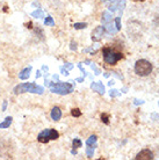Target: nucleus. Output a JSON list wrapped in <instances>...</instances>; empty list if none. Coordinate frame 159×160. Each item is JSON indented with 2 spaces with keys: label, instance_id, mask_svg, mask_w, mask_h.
<instances>
[{
  "label": "nucleus",
  "instance_id": "nucleus-1",
  "mask_svg": "<svg viewBox=\"0 0 159 160\" xmlns=\"http://www.w3.org/2000/svg\"><path fill=\"white\" fill-rule=\"evenodd\" d=\"M34 93V94H43V87L37 86L34 82H23V84L18 85L14 88V94L19 95V94H23V93Z\"/></svg>",
  "mask_w": 159,
  "mask_h": 160
},
{
  "label": "nucleus",
  "instance_id": "nucleus-2",
  "mask_svg": "<svg viewBox=\"0 0 159 160\" xmlns=\"http://www.w3.org/2000/svg\"><path fill=\"white\" fill-rule=\"evenodd\" d=\"M49 87H50L52 93L59 94V95H66V94H70V93L73 91V86H72L71 81H69V82L58 81L57 84L50 82V86H49Z\"/></svg>",
  "mask_w": 159,
  "mask_h": 160
},
{
  "label": "nucleus",
  "instance_id": "nucleus-3",
  "mask_svg": "<svg viewBox=\"0 0 159 160\" xmlns=\"http://www.w3.org/2000/svg\"><path fill=\"white\" fill-rule=\"evenodd\" d=\"M102 53H104L105 62L109 65H115L120 59L123 58L122 52H117L110 48H104L102 49Z\"/></svg>",
  "mask_w": 159,
  "mask_h": 160
},
{
  "label": "nucleus",
  "instance_id": "nucleus-4",
  "mask_svg": "<svg viewBox=\"0 0 159 160\" xmlns=\"http://www.w3.org/2000/svg\"><path fill=\"white\" fill-rule=\"evenodd\" d=\"M152 64L146 59H139L135 64V72L139 77H146L152 72Z\"/></svg>",
  "mask_w": 159,
  "mask_h": 160
},
{
  "label": "nucleus",
  "instance_id": "nucleus-5",
  "mask_svg": "<svg viewBox=\"0 0 159 160\" xmlns=\"http://www.w3.org/2000/svg\"><path fill=\"white\" fill-rule=\"evenodd\" d=\"M58 137H59V133L56 130H54V129H45L37 136V140L45 144V143H48L49 140H56Z\"/></svg>",
  "mask_w": 159,
  "mask_h": 160
},
{
  "label": "nucleus",
  "instance_id": "nucleus-6",
  "mask_svg": "<svg viewBox=\"0 0 159 160\" xmlns=\"http://www.w3.org/2000/svg\"><path fill=\"white\" fill-rule=\"evenodd\" d=\"M153 158H155V157H153V153H152L150 150H147V148L142 150V151L135 157L136 160H152Z\"/></svg>",
  "mask_w": 159,
  "mask_h": 160
},
{
  "label": "nucleus",
  "instance_id": "nucleus-7",
  "mask_svg": "<svg viewBox=\"0 0 159 160\" xmlns=\"http://www.w3.org/2000/svg\"><path fill=\"white\" fill-rule=\"evenodd\" d=\"M104 32H105V27L100 26V27H96L93 32H92V41L93 42H98L104 36Z\"/></svg>",
  "mask_w": 159,
  "mask_h": 160
},
{
  "label": "nucleus",
  "instance_id": "nucleus-8",
  "mask_svg": "<svg viewBox=\"0 0 159 160\" xmlns=\"http://www.w3.org/2000/svg\"><path fill=\"white\" fill-rule=\"evenodd\" d=\"M91 88L93 89V91H95V92H98L99 94H105V86L101 82H92L91 84Z\"/></svg>",
  "mask_w": 159,
  "mask_h": 160
},
{
  "label": "nucleus",
  "instance_id": "nucleus-9",
  "mask_svg": "<svg viewBox=\"0 0 159 160\" xmlns=\"http://www.w3.org/2000/svg\"><path fill=\"white\" fill-rule=\"evenodd\" d=\"M62 117V110L59 107H54L51 110V118L54 121H59Z\"/></svg>",
  "mask_w": 159,
  "mask_h": 160
},
{
  "label": "nucleus",
  "instance_id": "nucleus-10",
  "mask_svg": "<svg viewBox=\"0 0 159 160\" xmlns=\"http://www.w3.org/2000/svg\"><path fill=\"white\" fill-rule=\"evenodd\" d=\"M30 71H32V66H28V68H26L24 70H22L21 71V73L19 74V78H20L21 80H26L29 78V76H30Z\"/></svg>",
  "mask_w": 159,
  "mask_h": 160
},
{
  "label": "nucleus",
  "instance_id": "nucleus-11",
  "mask_svg": "<svg viewBox=\"0 0 159 160\" xmlns=\"http://www.w3.org/2000/svg\"><path fill=\"white\" fill-rule=\"evenodd\" d=\"M12 121H13V118L11 116H7L6 118H5V121L4 122H1L0 123V129H6V128H8L11 124H12Z\"/></svg>",
  "mask_w": 159,
  "mask_h": 160
},
{
  "label": "nucleus",
  "instance_id": "nucleus-12",
  "mask_svg": "<svg viewBox=\"0 0 159 160\" xmlns=\"http://www.w3.org/2000/svg\"><path fill=\"white\" fill-rule=\"evenodd\" d=\"M110 20H111L110 13H109V12H105V13H102V19H101V21H102V23H104V24H107Z\"/></svg>",
  "mask_w": 159,
  "mask_h": 160
},
{
  "label": "nucleus",
  "instance_id": "nucleus-13",
  "mask_svg": "<svg viewBox=\"0 0 159 160\" xmlns=\"http://www.w3.org/2000/svg\"><path fill=\"white\" fill-rule=\"evenodd\" d=\"M96 145H87V148H86V154H87L88 158H93V153H94V148H95Z\"/></svg>",
  "mask_w": 159,
  "mask_h": 160
},
{
  "label": "nucleus",
  "instance_id": "nucleus-14",
  "mask_svg": "<svg viewBox=\"0 0 159 160\" xmlns=\"http://www.w3.org/2000/svg\"><path fill=\"white\" fill-rule=\"evenodd\" d=\"M81 145H83V142L78 138H74L73 142H72V146H73V150H77L78 148H81Z\"/></svg>",
  "mask_w": 159,
  "mask_h": 160
},
{
  "label": "nucleus",
  "instance_id": "nucleus-15",
  "mask_svg": "<svg viewBox=\"0 0 159 160\" xmlns=\"http://www.w3.org/2000/svg\"><path fill=\"white\" fill-rule=\"evenodd\" d=\"M95 144H96V136H94V135L91 136L86 140V145H92V146H93V145H95Z\"/></svg>",
  "mask_w": 159,
  "mask_h": 160
},
{
  "label": "nucleus",
  "instance_id": "nucleus-16",
  "mask_svg": "<svg viewBox=\"0 0 159 160\" xmlns=\"http://www.w3.org/2000/svg\"><path fill=\"white\" fill-rule=\"evenodd\" d=\"M44 24H45V26H51V27H54V26H55V21H54V19H52L51 16H48V18L44 20Z\"/></svg>",
  "mask_w": 159,
  "mask_h": 160
},
{
  "label": "nucleus",
  "instance_id": "nucleus-17",
  "mask_svg": "<svg viewBox=\"0 0 159 160\" xmlns=\"http://www.w3.org/2000/svg\"><path fill=\"white\" fill-rule=\"evenodd\" d=\"M107 24H108L107 29H108V32H111V34H115L116 32H119V30L116 29V26H114L113 23H109V22H108Z\"/></svg>",
  "mask_w": 159,
  "mask_h": 160
},
{
  "label": "nucleus",
  "instance_id": "nucleus-18",
  "mask_svg": "<svg viewBox=\"0 0 159 160\" xmlns=\"http://www.w3.org/2000/svg\"><path fill=\"white\" fill-rule=\"evenodd\" d=\"M71 115L74 117H79V116H81V112H80V109H78V108H73L71 110Z\"/></svg>",
  "mask_w": 159,
  "mask_h": 160
},
{
  "label": "nucleus",
  "instance_id": "nucleus-19",
  "mask_svg": "<svg viewBox=\"0 0 159 160\" xmlns=\"http://www.w3.org/2000/svg\"><path fill=\"white\" fill-rule=\"evenodd\" d=\"M73 27L74 29H85L87 27V23H85V22H81V23H74L73 24Z\"/></svg>",
  "mask_w": 159,
  "mask_h": 160
},
{
  "label": "nucleus",
  "instance_id": "nucleus-20",
  "mask_svg": "<svg viewBox=\"0 0 159 160\" xmlns=\"http://www.w3.org/2000/svg\"><path fill=\"white\" fill-rule=\"evenodd\" d=\"M32 16H34V18H44V14L42 11H35V12H33L32 13Z\"/></svg>",
  "mask_w": 159,
  "mask_h": 160
},
{
  "label": "nucleus",
  "instance_id": "nucleus-21",
  "mask_svg": "<svg viewBox=\"0 0 159 160\" xmlns=\"http://www.w3.org/2000/svg\"><path fill=\"white\" fill-rule=\"evenodd\" d=\"M101 120H102V122H104L105 124H109V115L104 112V114L101 115Z\"/></svg>",
  "mask_w": 159,
  "mask_h": 160
},
{
  "label": "nucleus",
  "instance_id": "nucleus-22",
  "mask_svg": "<svg viewBox=\"0 0 159 160\" xmlns=\"http://www.w3.org/2000/svg\"><path fill=\"white\" fill-rule=\"evenodd\" d=\"M115 26H116V29H117V30L121 29V18H116L115 19Z\"/></svg>",
  "mask_w": 159,
  "mask_h": 160
},
{
  "label": "nucleus",
  "instance_id": "nucleus-23",
  "mask_svg": "<svg viewBox=\"0 0 159 160\" xmlns=\"http://www.w3.org/2000/svg\"><path fill=\"white\" fill-rule=\"evenodd\" d=\"M109 95L110 96H119L120 95V92L117 91V89H110V92H109Z\"/></svg>",
  "mask_w": 159,
  "mask_h": 160
},
{
  "label": "nucleus",
  "instance_id": "nucleus-24",
  "mask_svg": "<svg viewBox=\"0 0 159 160\" xmlns=\"http://www.w3.org/2000/svg\"><path fill=\"white\" fill-rule=\"evenodd\" d=\"M92 68L94 70V72H95V74H100V73H101V72H100V70H99V68H96V66H95V65H94V64L92 65Z\"/></svg>",
  "mask_w": 159,
  "mask_h": 160
},
{
  "label": "nucleus",
  "instance_id": "nucleus-25",
  "mask_svg": "<svg viewBox=\"0 0 159 160\" xmlns=\"http://www.w3.org/2000/svg\"><path fill=\"white\" fill-rule=\"evenodd\" d=\"M70 48H71V50H77V43L76 42H73V41H72L71 47H70Z\"/></svg>",
  "mask_w": 159,
  "mask_h": 160
},
{
  "label": "nucleus",
  "instance_id": "nucleus-26",
  "mask_svg": "<svg viewBox=\"0 0 159 160\" xmlns=\"http://www.w3.org/2000/svg\"><path fill=\"white\" fill-rule=\"evenodd\" d=\"M63 68H66V70H71V68H73V65L70 64V63H66V64H65V66H63Z\"/></svg>",
  "mask_w": 159,
  "mask_h": 160
},
{
  "label": "nucleus",
  "instance_id": "nucleus-27",
  "mask_svg": "<svg viewBox=\"0 0 159 160\" xmlns=\"http://www.w3.org/2000/svg\"><path fill=\"white\" fill-rule=\"evenodd\" d=\"M6 108H7V101L5 100L4 103H3V107H1V110H3V112H5V110H6Z\"/></svg>",
  "mask_w": 159,
  "mask_h": 160
},
{
  "label": "nucleus",
  "instance_id": "nucleus-28",
  "mask_svg": "<svg viewBox=\"0 0 159 160\" xmlns=\"http://www.w3.org/2000/svg\"><path fill=\"white\" fill-rule=\"evenodd\" d=\"M60 71H62V74H64V76H68V74H69V72H68V70H66V68H60Z\"/></svg>",
  "mask_w": 159,
  "mask_h": 160
},
{
  "label": "nucleus",
  "instance_id": "nucleus-29",
  "mask_svg": "<svg viewBox=\"0 0 159 160\" xmlns=\"http://www.w3.org/2000/svg\"><path fill=\"white\" fill-rule=\"evenodd\" d=\"M135 104H143L144 103V101L142 100H135V102H134Z\"/></svg>",
  "mask_w": 159,
  "mask_h": 160
},
{
  "label": "nucleus",
  "instance_id": "nucleus-30",
  "mask_svg": "<svg viewBox=\"0 0 159 160\" xmlns=\"http://www.w3.org/2000/svg\"><path fill=\"white\" fill-rule=\"evenodd\" d=\"M41 76H42V74H41V71H37V73H36V78H40Z\"/></svg>",
  "mask_w": 159,
  "mask_h": 160
},
{
  "label": "nucleus",
  "instance_id": "nucleus-31",
  "mask_svg": "<svg viewBox=\"0 0 159 160\" xmlns=\"http://www.w3.org/2000/svg\"><path fill=\"white\" fill-rule=\"evenodd\" d=\"M76 81H79V82L84 81V77H83V78H78V79H76Z\"/></svg>",
  "mask_w": 159,
  "mask_h": 160
},
{
  "label": "nucleus",
  "instance_id": "nucleus-32",
  "mask_svg": "<svg viewBox=\"0 0 159 160\" xmlns=\"http://www.w3.org/2000/svg\"><path fill=\"white\" fill-rule=\"evenodd\" d=\"M52 79H54V80H58V76H54V77H52Z\"/></svg>",
  "mask_w": 159,
  "mask_h": 160
},
{
  "label": "nucleus",
  "instance_id": "nucleus-33",
  "mask_svg": "<svg viewBox=\"0 0 159 160\" xmlns=\"http://www.w3.org/2000/svg\"><path fill=\"white\" fill-rule=\"evenodd\" d=\"M137 1H143V0H137Z\"/></svg>",
  "mask_w": 159,
  "mask_h": 160
},
{
  "label": "nucleus",
  "instance_id": "nucleus-34",
  "mask_svg": "<svg viewBox=\"0 0 159 160\" xmlns=\"http://www.w3.org/2000/svg\"><path fill=\"white\" fill-rule=\"evenodd\" d=\"M158 104H159V102H158Z\"/></svg>",
  "mask_w": 159,
  "mask_h": 160
}]
</instances>
